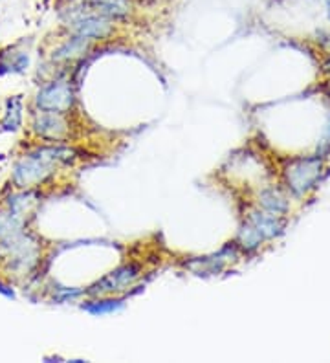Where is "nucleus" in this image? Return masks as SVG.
<instances>
[{"label": "nucleus", "instance_id": "1", "mask_svg": "<svg viewBox=\"0 0 330 363\" xmlns=\"http://www.w3.org/2000/svg\"><path fill=\"white\" fill-rule=\"evenodd\" d=\"M77 160L79 151L68 143H43L17 160L11 182L18 189H37L61 169L74 167Z\"/></svg>", "mask_w": 330, "mask_h": 363}, {"label": "nucleus", "instance_id": "2", "mask_svg": "<svg viewBox=\"0 0 330 363\" xmlns=\"http://www.w3.org/2000/svg\"><path fill=\"white\" fill-rule=\"evenodd\" d=\"M59 17H61V26L65 33L81 37L92 45L114 39L118 33L119 24L77 2H65V8L61 9Z\"/></svg>", "mask_w": 330, "mask_h": 363}, {"label": "nucleus", "instance_id": "3", "mask_svg": "<svg viewBox=\"0 0 330 363\" xmlns=\"http://www.w3.org/2000/svg\"><path fill=\"white\" fill-rule=\"evenodd\" d=\"M43 257V244L35 235L24 228L0 239V262L11 274L30 275L39 266Z\"/></svg>", "mask_w": 330, "mask_h": 363}, {"label": "nucleus", "instance_id": "4", "mask_svg": "<svg viewBox=\"0 0 330 363\" xmlns=\"http://www.w3.org/2000/svg\"><path fill=\"white\" fill-rule=\"evenodd\" d=\"M70 114L72 112L35 108L31 112L30 130L44 143H68L74 138V121Z\"/></svg>", "mask_w": 330, "mask_h": 363}, {"label": "nucleus", "instance_id": "5", "mask_svg": "<svg viewBox=\"0 0 330 363\" xmlns=\"http://www.w3.org/2000/svg\"><path fill=\"white\" fill-rule=\"evenodd\" d=\"M143 277V266L136 261H128L119 264L118 268L110 270L101 279L84 290L87 297H103V296H123L125 292L136 286L138 281Z\"/></svg>", "mask_w": 330, "mask_h": 363}, {"label": "nucleus", "instance_id": "6", "mask_svg": "<svg viewBox=\"0 0 330 363\" xmlns=\"http://www.w3.org/2000/svg\"><path fill=\"white\" fill-rule=\"evenodd\" d=\"M75 103H77V96H75L74 83L65 76L53 77L40 84L33 98V106L40 111L72 112L75 108Z\"/></svg>", "mask_w": 330, "mask_h": 363}, {"label": "nucleus", "instance_id": "7", "mask_svg": "<svg viewBox=\"0 0 330 363\" xmlns=\"http://www.w3.org/2000/svg\"><path fill=\"white\" fill-rule=\"evenodd\" d=\"M94 46L96 45L81 39V37L66 33L65 39L59 40L50 52V61L53 65H72V62L83 59Z\"/></svg>", "mask_w": 330, "mask_h": 363}, {"label": "nucleus", "instance_id": "8", "mask_svg": "<svg viewBox=\"0 0 330 363\" xmlns=\"http://www.w3.org/2000/svg\"><path fill=\"white\" fill-rule=\"evenodd\" d=\"M235 255H237V244H226L220 252L206 255V257L191 259L189 262H185V268H189L191 272H194L198 275H215L224 270V266L229 261H233L231 257H235Z\"/></svg>", "mask_w": 330, "mask_h": 363}, {"label": "nucleus", "instance_id": "9", "mask_svg": "<svg viewBox=\"0 0 330 363\" xmlns=\"http://www.w3.org/2000/svg\"><path fill=\"white\" fill-rule=\"evenodd\" d=\"M94 9L96 13L103 15V17L114 21L116 24L128 23L134 13H136V4L134 0H101L94 6H88Z\"/></svg>", "mask_w": 330, "mask_h": 363}, {"label": "nucleus", "instance_id": "10", "mask_svg": "<svg viewBox=\"0 0 330 363\" xmlns=\"http://www.w3.org/2000/svg\"><path fill=\"white\" fill-rule=\"evenodd\" d=\"M317 173V162L312 158L299 160L294 162L290 167L286 169V180L290 184V187L297 193H303L310 184L314 182Z\"/></svg>", "mask_w": 330, "mask_h": 363}, {"label": "nucleus", "instance_id": "11", "mask_svg": "<svg viewBox=\"0 0 330 363\" xmlns=\"http://www.w3.org/2000/svg\"><path fill=\"white\" fill-rule=\"evenodd\" d=\"M125 297L123 296H103V297H90L83 301L81 308L92 315H106L114 314L119 308H123Z\"/></svg>", "mask_w": 330, "mask_h": 363}, {"label": "nucleus", "instance_id": "12", "mask_svg": "<svg viewBox=\"0 0 330 363\" xmlns=\"http://www.w3.org/2000/svg\"><path fill=\"white\" fill-rule=\"evenodd\" d=\"M37 204V191L35 189H21L18 193L11 195L6 202V209H9L15 215L26 218L28 213L35 208Z\"/></svg>", "mask_w": 330, "mask_h": 363}, {"label": "nucleus", "instance_id": "13", "mask_svg": "<svg viewBox=\"0 0 330 363\" xmlns=\"http://www.w3.org/2000/svg\"><path fill=\"white\" fill-rule=\"evenodd\" d=\"M22 118H24L22 99L18 96L8 99L4 111V120H2V130H6V133H15V130H18L22 125Z\"/></svg>", "mask_w": 330, "mask_h": 363}, {"label": "nucleus", "instance_id": "14", "mask_svg": "<svg viewBox=\"0 0 330 363\" xmlns=\"http://www.w3.org/2000/svg\"><path fill=\"white\" fill-rule=\"evenodd\" d=\"M30 65V55L26 52H15L11 59L0 57V74H22Z\"/></svg>", "mask_w": 330, "mask_h": 363}, {"label": "nucleus", "instance_id": "15", "mask_svg": "<svg viewBox=\"0 0 330 363\" xmlns=\"http://www.w3.org/2000/svg\"><path fill=\"white\" fill-rule=\"evenodd\" d=\"M24 226H26V218L24 217L15 215V213H11L9 209L0 211V239H4L8 235L22 230Z\"/></svg>", "mask_w": 330, "mask_h": 363}, {"label": "nucleus", "instance_id": "16", "mask_svg": "<svg viewBox=\"0 0 330 363\" xmlns=\"http://www.w3.org/2000/svg\"><path fill=\"white\" fill-rule=\"evenodd\" d=\"M84 296V290L79 288H68V286H57L53 290V301L55 303H68L75 301L77 297Z\"/></svg>", "mask_w": 330, "mask_h": 363}, {"label": "nucleus", "instance_id": "17", "mask_svg": "<svg viewBox=\"0 0 330 363\" xmlns=\"http://www.w3.org/2000/svg\"><path fill=\"white\" fill-rule=\"evenodd\" d=\"M259 204H263V208L268 209V211H281V209H285L282 199L279 195H275L273 191H264V193H260Z\"/></svg>", "mask_w": 330, "mask_h": 363}, {"label": "nucleus", "instance_id": "18", "mask_svg": "<svg viewBox=\"0 0 330 363\" xmlns=\"http://www.w3.org/2000/svg\"><path fill=\"white\" fill-rule=\"evenodd\" d=\"M0 294H2V296H6V297H9V299H13V297H15L13 288L9 286L8 283H2V281H0Z\"/></svg>", "mask_w": 330, "mask_h": 363}, {"label": "nucleus", "instance_id": "19", "mask_svg": "<svg viewBox=\"0 0 330 363\" xmlns=\"http://www.w3.org/2000/svg\"><path fill=\"white\" fill-rule=\"evenodd\" d=\"M65 2H77V4L94 6V4H97V2H101V0H65Z\"/></svg>", "mask_w": 330, "mask_h": 363}]
</instances>
